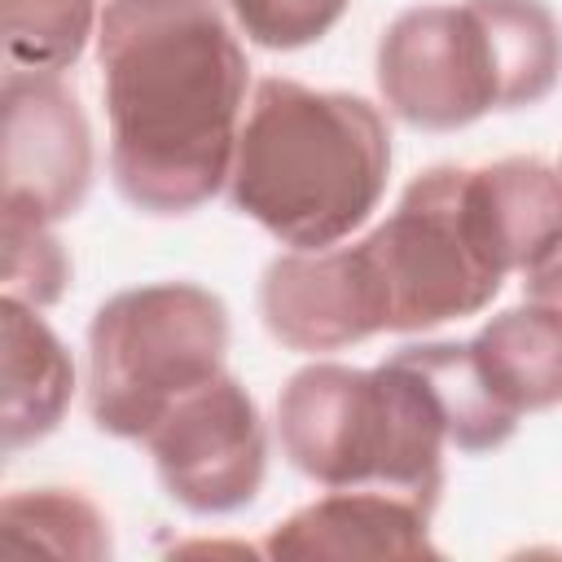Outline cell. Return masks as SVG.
I'll list each match as a JSON object with an SVG mask.
<instances>
[{
    "label": "cell",
    "mask_w": 562,
    "mask_h": 562,
    "mask_svg": "<svg viewBox=\"0 0 562 562\" xmlns=\"http://www.w3.org/2000/svg\"><path fill=\"white\" fill-rule=\"evenodd\" d=\"M558 79L562 26L544 0L417 4L378 40V92L400 123L422 132L536 105Z\"/></svg>",
    "instance_id": "obj_3"
},
{
    "label": "cell",
    "mask_w": 562,
    "mask_h": 562,
    "mask_svg": "<svg viewBox=\"0 0 562 562\" xmlns=\"http://www.w3.org/2000/svg\"><path fill=\"white\" fill-rule=\"evenodd\" d=\"M351 0H228L241 35L272 53H294L316 44L338 26Z\"/></svg>",
    "instance_id": "obj_17"
},
{
    "label": "cell",
    "mask_w": 562,
    "mask_h": 562,
    "mask_svg": "<svg viewBox=\"0 0 562 562\" xmlns=\"http://www.w3.org/2000/svg\"><path fill=\"white\" fill-rule=\"evenodd\" d=\"M228 307L193 281H154L105 299L88 325V413L114 439L149 430L189 391L224 373Z\"/></svg>",
    "instance_id": "obj_6"
},
{
    "label": "cell",
    "mask_w": 562,
    "mask_h": 562,
    "mask_svg": "<svg viewBox=\"0 0 562 562\" xmlns=\"http://www.w3.org/2000/svg\"><path fill=\"white\" fill-rule=\"evenodd\" d=\"M0 241H4V272H0L4 299H18L26 307H53L70 281V259L53 237V224L22 206H4Z\"/></svg>",
    "instance_id": "obj_16"
},
{
    "label": "cell",
    "mask_w": 562,
    "mask_h": 562,
    "mask_svg": "<svg viewBox=\"0 0 562 562\" xmlns=\"http://www.w3.org/2000/svg\"><path fill=\"white\" fill-rule=\"evenodd\" d=\"M0 536L18 549H44V553L83 558V562H101L114 549L105 514L70 487L9 492L0 505Z\"/></svg>",
    "instance_id": "obj_14"
},
{
    "label": "cell",
    "mask_w": 562,
    "mask_h": 562,
    "mask_svg": "<svg viewBox=\"0 0 562 562\" xmlns=\"http://www.w3.org/2000/svg\"><path fill=\"white\" fill-rule=\"evenodd\" d=\"M470 351L492 395L518 417L562 404V303L522 294L470 338Z\"/></svg>",
    "instance_id": "obj_12"
},
{
    "label": "cell",
    "mask_w": 562,
    "mask_h": 562,
    "mask_svg": "<svg viewBox=\"0 0 562 562\" xmlns=\"http://www.w3.org/2000/svg\"><path fill=\"white\" fill-rule=\"evenodd\" d=\"M92 189V127L57 75L4 79V206L48 224L75 215Z\"/></svg>",
    "instance_id": "obj_8"
},
{
    "label": "cell",
    "mask_w": 562,
    "mask_h": 562,
    "mask_svg": "<svg viewBox=\"0 0 562 562\" xmlns=\"http://www.w3.org/2000/svg\"><path fill=\"white\" fill-rule=\"evenodd\" d=\"M0 334H4V452L48 439L75 395V364L66 342L48 329L40 307L18 299H0Z\"/></svg>",
    "instance_id": "obj_11"
},
{
    "label": "cell",
    "mask_w": 562,
    "mask_h": 562,
    "mask_svg": "<svg viewBox=\"0 0 562 562\" xmlns=\"http://www.w3.org/2000/svg\"><path fill=\"white\" fill-rule=\"evenodd\" d=\"M114 189L145 215H189L233 171L246 53L211 0H110L97 26Z\"/></svg>",
    "instance_id": "obj_1"
},
{
    "label": "cell",
    "mask_w": 562,
    "mask_h": 562,
    "mask_svg": "<svg viewBox=\"0 0 562 562\" xmlns=\"http://www.w3.org/2000/svg\"><path fill=\"white\" fill-rule=\"evenodd\" d=\"M558 171H562V167H558Z\"/></svg>",
    "instance_id": "obj_19"
},
{
    "label": "cell",
    "mask_w": 562,
    "mask_h": 562,
    "mask_svg": "<svg viewBox=\"0 0 562 562\" xmlns=\"http://www.w3.org/2000/svg\"><path fill=\"white\" fill-rule=\"evenodd\" d=\"M400 351L426 378V386L435 391L452 448L492 452V448L514 439L518 413L505 408L492 395V386L483 382V373L474 364L470 342H413V347H400Z\"/></svg>",
    "instance_id": "obj_13"
},
{
    "label": "cell",
    "mask_w": 562,
    "mask_h": 562,
    "mask_svg": "<svg viewBox=\"0 0 562 562\" xmlns=\"http://www.w3.org/2000/svg\"><path fill=\"white\" fill-rule=\"evenodd\" d=\"M422 501L382 487H329L263 540L268 558H439Z\"/></svg>",
    "instance_id": "obj_10"
},
{
    "label": "cell",
    "mask_w": 562,
    "mask_h": 562,
    "mask_svg": "<svg viewBox=\"0 0 562 562\" xmlns=\"http://www.w3.org/2000/svg\"><path fill=\"white\" fill-rule=\"evenodd\" d=\"M281 452L321 487H382L439 505L448 422L426 378L391 351L373 369L316 360L277 400Z\"/></svg>",
    "instance_id": "obj_4"
},
{
    "label": "cell",
    "mask_w": 562,
    "mask_h": 562,
    "mask_svg": "<svg viewBox=\"0 0 562 562\" xmlns=\"http://www.w3.org/2000/svg\"><path fill=\"white\" fill-rule=\"evenodd\" d=\"M259 316L281 347L312 356L342 351L378 334L351 246L277 255L259 281Z\"/></svg>",
    "instance_id": "obj_9"
},
{
    "label": "cell",
    "mask_w": 562,
    "mask_h": 562,
    "mask_svg": "<svg viewBox=\"0 0 562 562\" xmlns=\"http://www.w3.org/2000/svg\"><path fill=\"white\" fill-rule=\"evenodd\" d=\"M522 294H527V299H549V303H562V250H558L549 263H540V268H531V272H527Z\"/></svg>",
    "instance_id": "obj_18"
},
{
    "label": "cell",
    "mask_w": 562,
    "mask_h": 562,
    "mask_svg": "<svg viewBox=\"0 0 562 562\" xmlns=\"http://www.w3.org/2000/svg\"><path fill=\"white\" fill-rule=\"evenodd\" d=\"M351 259L378 334H417L479 316L514 272L474 167L422 171L400 206L369 237L351 241Z\"/></svg>",
    "instance_id": "obj_5"
},
{
    "label": "cell",
    "mask_w": 562,
    "mask_h": 562,
    "mask_svg": "<svg viewBox=\"0 0 562 562\" xmlns=\"http://www.w3.org/2000/svg\"><path fill=\"white\" fill-rule=\"evenodd\" d=\"M4 57L18 75H61L79 61L97 18V0H0Z\"/></svg>",
    "instance_id": "obj_15"
},
{
    "label": "cell",
    "mask_w": 562,
    "mask_h": 562,
    "mask_svg": "<svg viewBox=\"0 0 562 562\" xmlns=\"http://www.w3.org/2000/svg\"><path fill=\"white\" fill-rule=\"evenodd\" d=\"M145 443L167 496L198 518L246 509L268 474L263 417L233 373H220L171 404Z\"/></svg>",
    "instance_id": "obj_7"
},
{
    "label": "cell",
    "mask_w": 562,
    "mask_h": 562,
    "mask_svg": "<svg viewBox=\"0 0 562 562\" xmlns=\"http://www.w3.org/2000/svg\"><path fill=\"white\" fill-rule=\"evenodd\" d=\"M391 176L386 119L351 92L263 79L237 132L228 202L290 250L347 241Z\"/></svg>",
    "instance_id": "obj_2"
}]
</instances>
